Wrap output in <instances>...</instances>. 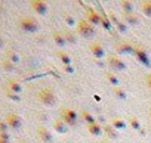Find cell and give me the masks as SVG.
<instances>
[{"mask_svg": "<svg viewBox=\"0 0 151 143\" xmlns=\"http://www.w3.org/2000/svg\"><path fill=\"white\" fill-rule=\"evenodd\" d=\"M9 90H12V92H19L21 90V87H19V84L17 83V81H14V80H9Z\"/></svg>", "mask_w": 151, "mask_h": 143, "instance_id": "obj_5", "label": "cell"}, {"mask_svg": "<svg viewBox=\"0 0 151 143\" xmlns=\"http://www.w3.org/2000/svg\"><path fill=\"white\" fill-rule=\"evenodd\" d=\"M31 6H33V9H34L36 12H39V14H43V12L46 11V6H45V3H42V2H33Z\"/></svg>", "mask_w": 151, "mask_h": 143, "instance_id": "obj_3", "label": "cell"}, {"mask_svg": "<svg viewBox=\"0 0 151 143\" xmlns=\"http://www.w3.org/2000/svg\"><path fill=\"white\" fill-rule=\"evenodd\" d=\"M2 65H3L6 69H12V63H11V62H8V60H3V62H2Z\"/></svg>", "mask_w": 151, "mask_h": 143, "instance_id": "obj_7", "label": "cell"}, {"mask_svg": "<svg viewBox=\"0 0 151 143\" xmlns=\"http://www.w3.org/2000/svg\"><path fill=\"white\" fill-rule=\"evenodd\" d=\"M0 143H9V140H8V139H2V137H0Z\"/></svg>", "mask_w": 151, "mask_h": 143, "instance_id": "obj_8", "label": "cell"}, {"mask_svg": "<svg viewBox=\"0 0 151 143\" xmlns=\"http://www.w3.org/2000/svg\"><path fill=\"white\" fill-rule=\"evenodd\" d=\"M0 133H8V125L3 121H0Z\"/></svg>", "mask_w": 151, "mask_h": 143, "instance_id": "obj_6", "label": "cell"}, {"mask_svg": "<svg viewBox=\"0 0 151 143\" xmlns=\"http://www.w3.org/2000/svg\"><path fill=\"white\" fill-rule=\"evenodd\" d=\"M6 122L8 125H11L12 128H18L21 125V118L17 114H8L6 115Z\"/></svg>", "mask_w": 151, "mask_h": 143, "instance_id": "obj_2", "label": "cell"}, {"mask_svg": "<svg viewBox=\"0 0 151 143\" xmlns=\"http://www.w3.org/2000/svg\"><path fill=\"white\" fill-rule=\"evenodd\" d=\"M0 46H2V38H0Z\"/></svg>", "mask_w": 151, "mask_h": 143, "instance_id": "obj_9", "label": "cell"}, {"mask_svg": "<svg viewBox=\"0 0 151 143\" xmlns=\"http://www.w3.org/2000/svg\"><path fill=\"white\" fill-rule=\"evenodd\" d=\"M19 25H21L25 31H36V30H37V22H36L33 18H30V16H22V18L19 19Z\"/></svg>", "mask_w": 151, "mask_h": 143, "instance_id": "obj_1", "label": "cell"}, {"mask_svg": "<svg viewBox=\"0 0 151 143\" xmlns=\"http://www.w3.org/2000/svg\"><path fill=\"white\" fill-rule=\"evenodd\" d=\"M39 96L42 97V100H45V102H47V103H49V100H50V96H52V95H50V92H49L47 89H43V90L40 92V95H39Z\"/></svg>", "mask_w": 151, "mask_h": 143, "instance_id": "obj_4", "label": "cell"}]
</instances>
